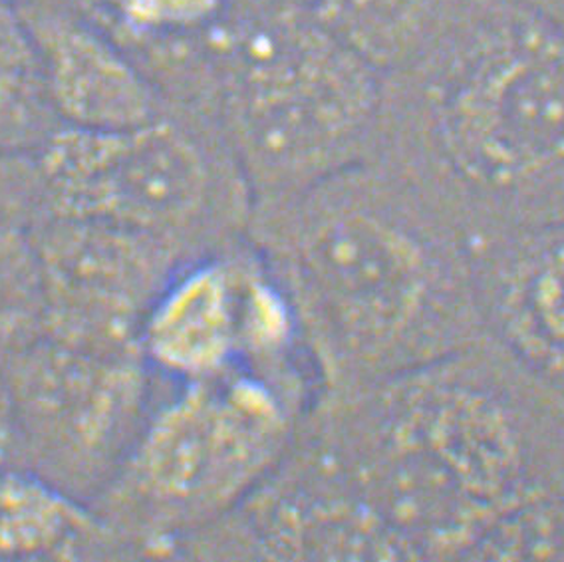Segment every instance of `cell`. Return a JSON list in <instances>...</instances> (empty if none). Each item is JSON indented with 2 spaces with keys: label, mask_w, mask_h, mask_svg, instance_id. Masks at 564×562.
Instances as JSON below:
<instances>
[{
  "label": "cell",
  "mask_w": 564,
  "mask_h": 562,
  "mask_svg": "<svg viewBox=\"0 0 564 562\" xmlns=\"http://www.w3.org/2000/svg\"><path fill=\"white\" fill-rule=\"evenodd\" d=\"M306 428L398 561L474 559L509 515L564 491V400L489 338L323 396Z\"/></svg>",
  "instance_id": "6da1fadb"
},
{
  "label": "cell",
  "mask_w": 564,
  "mask_h": 562,
  "mask_svg": "<svg viewBox=\"0 0 564 562\" xmlns=\"http://www.w3.org/2000/svg\"><path fill=\"white\" fill-rule=\"evenodd\" d=\"M249 239L293 302L318 398L487 341L467 235L388 161L254 205Z\"/></svg>",
  "instance_id": "7a4b0ae2"
},
{
  "label": "cell",
  "mask_w": 564,
  "mask_h": 562,
  "mask_svg": "<svg viewBox=\"0 0 564 562\" xmlns=\"http://www.w3.org/2000/svg\"><path fill=\"white\" fill-rule=\"evenodd\" d=\"M373 158L392 163L469 241L564 223V32L529 0L455 2L410 62Z\"/></svg>",
  "instance_id": "3957f363"
},
{
  "label": "cell",
  "mask_w": 564,
  "mask_h": 562,
  "mask_svg": "<svg viewBox=\"0 0 564 562\" xmlns=\"http://www.w3.org/2000/svg\"><path fill=\"white\" fill-rule=\"evenodd\" d=\"M170 386L94 502L126 549L153 554L183 551L235 511L293 450L318 400L311 366L237 364Z\"/></svg>",
  "instance_id": "277c9868"
},
{
  "label": "cell",
  "mask_w": 564,
  "mask_h": 562,
  "mask_svg": "<svg viewBox=\"0 0 564 562\" xmlns=\"http://www.w3.org/2000/svg\"><path fill=\"white\" fill-rule=\"evenodd\" d=\"M225 136L252 207L372 160L382 136L380 71L316 24L281 21L232 51Z\"/></svg>",
  "instance_id": "5b68a950"
},
{
  "label": "cell",
  "mask_w": 564,
  "mask_h": 562,
  "mask_svg": "<svg viewBox=\"0 0 564 562\" xmlns=\"http://www.w3.org/2000/svg\"><path fill=\"white\" fill-rule=\"evenodd\" d=\"M54 217L113 223L162 235L187 251L237 241L249 227L252 197L232 160L172 121L128 130L61 126L39 153Z\"/></svg>",
  "instance_id": "8992f818"
},
{
  "label": "cell",
  "mask_w": 564,
  "mask_h": 562,
  "mask_svg": "<svg viewBox=\"0 0 564 562\" xmlns=\"http://www.w3.org/2000/svg\"><path fill=\"white\" fill-rule=\"evenodd\" d=\"M0 371L32 469L94 505L158 400V376L141 350H91L44 336Z\"/></svg>",
  "instance_id": "52a82bcc"
},
{
  "label": "cell",
  "mask_w": 564,
  "mask_h": 562,
  "mask_svg": "<svg viewBox=\"0 0 564 562\" xmlns=\"http://www.w3.org/2000/svg\"><path fill=\"white\" fill-rule=\"evenodd\" d=\"M140 350L167 383L207 380L237 364L306 358L293 302L249 237L185 257L158 292Z\"/></svg>",
  "instance_id": "ba28073f"
},
{
  "label": "cell",
  "mask_w": 564,
  "mask_h": 562,
  "mask_svg": "<svg viewBox=\"0 0 564 562\" xmlns=\"http://www.w3.org/2000/svg\"><path fill=\"white\" fill-rule=\"evenodd\" d=\"M183 552L225 561H398L372 512L306 425L281 465Z\"/></svg>",
  "instance_id": "9c48e42d"
},
{
  "label": "cell",
  "mask_w": 564,
  "mask_h": 562,
  "mask_svg": "<svg viewBox=\"0 0 564 562\" xmlns=\"http://www.w3.org/2000/svg\"><path fill=\"white\" fill-rule=\"evenodd\" d=\"M52 341L91 350H140L158 292L193 255L182 242L113 223L54 217L41 235Z\"/></svg>",
  "instance_id": "30bf717a"
},
{
  "label": "cell",
  "mask_w": 564,
  "mask_h": 562,
  "mask_svg": "<svg viewBox=\"0 0 564 562\" xmlns=\"http://www.w3.org/2000/svg\"><path fill=\"white\" fill-rule=\"evenodd\" d=\"M469 247L487 338L564 400V223Z\"/></svg>",
  "instance_id": "8fae6325"
},
{
  "label": "cell",
  "mask_w": 564,
  "mask_h": 562,
  "mask_svg": "<svg viewBox=\"0 0 564 562\" xmlns=\"http://www.w3.org/2000/svg\"><path fill=\"white\" fill-rule=\"evenodd\" d=\"M31 24L61 126L128 130L160 118L152 84L108 36L64 17Z\"/></svg>",
  "instance_id": "7c38bea8"
},
{
  "label": "cell",
  "mask_w": 564,
  "mask_h": 562,
  "mask_svg": "<svg viewBox=\"0 0 564 562\" xmlns=\"http://www.w3.org/2000/svg\"><path fill=\"white\" fill-rule=\"evenodd\" d=\"M121 549L91 502L32 467L0 465V559L110 556Z\"/></svg>",
  "instance_id": "4fadbf2b"
},
{
  "label": "cell",
  "mask_w": 564,
  "mask_h": 562,
  "mask_svg": "<svg viewBox=\"0 0 564 562\" xmlns=\"http://www.w3.org/2000/svg\"><path fill=\"white\" fill-rule=\"evenodd\" d=\"M318 24L370 62L402 71L432 42L454 0H316Z\"/></svg>",
  "instance_id": "5bb4252c"
},
{
  "label": "cell",
  "mask_w": 564,
  "mask_h": 562,
  "mask_svg": "<svg viewBox=\"0 0 564 562\" xmlns=\"http://www.w3.org/2000/svg\"><path fill=\"white\" fill-rule=\"evenodd\" d=\"M61 121L29 19L0 0V151L39 153Z\"/></svg>",
  "instance_id": "9a60e30c"
},
{
  "label": "cell",
  "mask_w": 564,
  "mask_h": 562,
  "mask_svg": "<svg viewBox=\"0 0 564 562\" xmlns=\"http://www.w3.org/2000/svg\"><path fill=\"white\" fill-rule=\"evenodd\" d=\"M48 294L36 237L0 227V370L46 336Z\"/></svg>",
  "instance_id": "2e32d148"
},
{
  "label": "cell",
  "mask_w": 564,
  "mask_h": 562,
  "mask_svg": "<svg viewBox=\"0 0 564 562\" xmlns=\"http://www.w3.org/2000/svg\"><path fill=\"white\" fill-rule=\"evenodd\" d=\"M121 31L135 36H167L207 26L223 0H86Z\"/></svg>",
  "instance_id": "e0dca14e"
},
{
  "label": "cell",
  "mask_w": 564,
  "mask_h": 562,
  "mask_svg": "<svg viewBox=\"0 0 564 562\" xmlns=\"http://www.w3.org/2000/svg\"><path fill=\"white\" fill-rule=\"evenodd\" d=\"M17 445H19V433H17V422H14L11 393H9L7 380L0 371V465L9 463Z\"/></svg>",
  "instance_id": "ac0fdd59"
},
{
  "label": "cell",
  "mask_w": 564,
  "mask_h": 562,
  "mask_svg": "<svg viewBox=\"0 0 564 562\" xmlns=\"http://www.w3.org/2000/svg\"><path fill=\"white\" fill-rule=\"evenodd\" d=\"M564 32V0H529Z\"/></svg>",
  "instance_id": "d6986e66"
},
{
  "label": "cell",
  "mask_w": 564,
  "mask_h": 562,
  "mask_svg": "<svg viewBox=\"0 0 564 562\" xmlns=\"http://www.w3.org/2000/svg\"><path fill=\"white\" fill-rule=\"evenodd\" d=\"M314 2H316V0H314Z\"/></svg>",
  "instance_id": "ffe728a7"
}]
</instances>
